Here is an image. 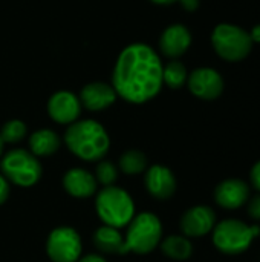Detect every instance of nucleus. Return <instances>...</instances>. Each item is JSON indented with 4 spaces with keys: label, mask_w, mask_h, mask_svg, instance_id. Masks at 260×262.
Returning <instances> with one entry per match:
<instances>
[{
    "label": "nucleus",
    "mask_w": 260,
    "mask_h": 262,
    "mask_svg": "<svg viewBox=\"0 0 260 262\" xmlns=\"http://www.w3.org/2000/svg\"><path fill=\"white\" fill-rule=\"evenodd\" d=\"M250 180L253 183V187L260 192V160L253 166V169L250 172Z\"/></svg>",
    "instance_id": "obj_26"
},
{
    "label": "nucleus",
    "mask_w": 260,
    "mask_h": 262,
    "mask_svg": "<svg viewBox=\"0 0 260 262\" xmlns=\"http://www.w3.org/2000/svg\"><path fill=\"white\" fill-rule=\"evenodd\" d=\"M215 52L228 63L245 60L253 51V41L248 31L233 23H219L210 35Z\"/></svg>",
    "instance_id": "obj_5"
},
{
    "label": "nucleus",
    "mask_w": 260,
    "mask_h": 262,
    "mask_svg": "<svg viewBox=\"0 0 260 262\" xmlns=\"http://www.w3.org/2000/svg\"><path fill=\"white\" fill-rule=\"evenodd\" d=\"M149 167V161L144 152L138 150V149H129L126 150L120 160H118V169L120 172H123L124 175L133 177V175H139L143 172H146Z\"/></svg>",
    "instance_id": "obj_20"
},
{
    "label": "nucleus",
    "mask_w": 260,
    "mask_h": 262,
    "mask_svg": "<svg viewBox=\"0 0 260 262\" xmlns=\"http://www.w3.org/2000/svg\"><path fill=\"white\" fill-rule=\"evenodd\" d=\"M3 147H5V143H3V140L0 137V158H2V154H3Z\"/></svg>",
    "instance_id": "obj_31"
},
{
    "label": "nucleus",
    "mask_w": 260,
    "mask_h": 262,
    "mask_svg": "<svg viewBox=\"0 0 260 262\" xmlns=\"http://www.w3.org/2000/svg\"><path fill=\"white\" fill-rule=\"evenodd\" d=\"M260 235V226H248L239 220H224L216 223L211 239L215 247L225 255H241L250 249Z\"/></svg>",
    "instance_id": "obj_6"
},
{
    "label": "nucleus",
    "mask_w": 260,
    "mask_h": 262,
    "mask_svg": "<svg viewBox=\"0 0 260 262\" xmlns=\"http://www.w3.org/2000/svg\"><path fill=\"white\" fill-rule=\"evenodd\" d=\"M93 177H95L97 183L101 184L103 187L115 186V183L118 181V177H120V169H118V166L113 164L112 161L100 160V161L97 163Z\"/></svg>",
    "instance_id": "obj_23"
},
{
    "label": "nucleus",
    "mask_w": 260,
    "mask_h": 262,
    "mask_svg": "<svg viewBox=\"0 0 260 262\" xmlns=\"http://www.w3.org/2000/svg\"><path fill=\"white\" fill-rule=\"evenodd\" d=\"M187 88L196 98L204 101H213L222 95L225 83L222 75L215 68L202 66L188 72Z\"/></svg>",
    "instance_id": "obj_9"
},
{
    "label": "nucleus",
    "mask_w": 260,
    "mask_h": 262,
    "mask_svg": "<svg viewBox=\"0 0 260 262\" xmlns=\"http://www.w3.org/2000/svg\"><path fill=\"white\" fill-rule=\"evenodd\" d=\"M28 135V126L21 120L12 118L8 120L2 127H0V137L5 144H17L21 143Z\"/></svg>",
    "instance_id": "obj_22"
},
{
    "label": "nucleus",
    "mask_w": 260,
    "mask_h": 262,
    "mask_svg": "<svg viewBox=\"0 0 260 262\" xmlns=\"http://www.w3.org/2000/svg\"><path fill=\"white\" fill-rule=\"evenodd\" d=\"M77 262H107L104 256H101L100 253H89L86 256H81Z\"/></svg>",
    "instance_id": "obj_28"
},
{
    "label": "nucleus",
    "mask_w": 260,
    "mask_h": 262,
    "mask_svg": "<svg viewBox=\"0 0 260 262\" xmlns=\"http://www.w3.org/2000/svg\"><path fill=\"white\" fill-rule=\"evenodd\" d=\"M83 253L80 233L67 226L55 227L46 239V255L52 262H77Z\"/></svg>",
    "instance_id": "obj_8"
},
{
    "label": "nucleus",
    "mask_w": 260,
    "mask_h": 262,
    "mask_svg": "<svg viewBox=\"0 0 260 262\" xmlns=\"http://www.w3.org/2000/svg\"><path fill=\"white\" fill-rule=\"evenodd\" d=\"M162 68L159 54L150 45L130 43L116 57L110 84L118 98L130 104H144L161 92Z\"/></svg>",
    "instance_id": "obj_1"
},
{
    "label": "nucleus",
    "mask_w": 260,
    "mask_h": 262,
    "mask_svg": "<svg viewBox=\"0 0 260 262\" xmlns=\"http://www.w3.org/2000/svg\"><path fill=\"white\" fill-rule=\"evenodd\" d=\"M192 41V32L187 26L181 23H172L161 32L158 46L159 52L164 57L170 60H178L190 49Z\"/></svg>",
    "instance_id": "obj_12"
},
{
    "label": "nucleus",
    "mask_w": 260,
    "mask_h": 262,
    "mask_svg": "<svg viewBox=\"0 0 260 262\" xmlns=\"http://www.w3.org/2000/svg\"><path fill=\"white\" fill-rule=\"evenodd\" d=\"M48 115L51 117L52 121L57 124H64L69 126L80 120L83 106L80 101V97L74 94L72 91H57L54 92L46 104Z\"/></svg>",
    "instance_id": "obj_10"
},
{
    "label": "nucleus",
    "mask_w": 260,
    "mask_h": 262,
    "mask_svg": "<svg viewBox=\"0 0 260 262\" xmlns=\"http://www.w3.org/2000/svg\"><path fill=\"white\" fill-rule=\"evenodd\" d=\"M178 3H181V6H182L187 12H195V11L199 8V5H201L199 0H179Z\"/></svg>",
    "instance_id": "obj_27"
},
{
    "label": "nucleus",
    "mask_w": 260,
    "mask_h": 262,
    "mask_svg": "<svg viewBox=\"0 0 260 262\" xmlns=\"http://www.w3.org/2000/svg\"><path fill=\"white\" fill-rule=\"evenodd\" d=\"M93 246L104 255H126L124 253V235L120 229L110 226H101L93 233Z\"/></svg>",
    "instance_id": "obj_18"
},
{
    "label": "nucleus",
    "mask_w": 260,
    "mask_h": 262,
    "mask_svg": "<svg viewBox=\"0 0 260 262\" xmlns=\"http://www.w3.org/2000/svg\"><path fill=\"white\" fill-rule=\"evenodd\" d=\"M248 34H250V38L253 43H260V23L254 25L251 28V31H248Z\"/></svg>",
    "instance_id": "obj_29"
},
{
    "label": "nucleus",
    "mask_w": 260,
    "mask_h": 262,
    "mask_svg": "<svg viewBox=\"0 0 260 262\" xmlns=\"http://www.w3.org/2000/svg\"><path fill=\"white\" fill-rule=\"evenodd\" d=\"M0 173L17 187H32L35 186L43 169L35 155L26 149H12L0 158Z\"/></svg>",
    "instance_id": "obj_7"
},
{
    "label": "nucleus",
    "mask_w": 260,
    "mask_h": 262,
    "mask_svg": "<svg viewBox=\"0 0 260 262\" xmlns=\"http://www.w3.org/2000/svg\"><path fill=\"white\" fill-rule=\"evenodd\" d=\"M63 189L77 200H86L98 192V183L92 172L83 167H72L63 175Z\"/></svg>",
    "instance_id": "obj_16"
},
{
    "label": "nucleus",
    "mask_w": 260,
    "mask_h": 262,
    "mask_svg": "<svg viewBox=\"0 0 260 262\" xmlns=\"http://www.w3.org/2000/svg\"><path fill=\"white\" fill-rule=\"evenodd\" d=\"M161 252L173 261H187L193 255V244L184 235H170L159 244Z\"/></svg>",
    "instance_id": "obj_19"
},
{
    "label": "nucleus",
    "mask_w": 260,
    "mask_h": 262,
    "mask_svg": "<svg viewBox=\"0 0 260 262\" xmlns=\"http://www.w3.org/2000/svg\"><path fill=\"white\" fill-rule=\"evenodd\" d=\"M63 141L74 157L86 163H98L110 149L107 130L100 121L92 118L77 120L69 124Z\"/></svg>",
    "instance_id": "obj_2"
},
{
    "label": "nucleus",
    "mask_w": 260,
    "mask_h": 262,
    "mask_svg": "<svg viewBox=\"0 0 260 262\" xmlns=\"http://www.w3.org/2000/svg\"><path fill=\"white\" fill-rule=\"evenodd\" d=\"M250 200V186L239 178L221 181L215 189V201L227 210H236L245 206Z\"/></svg>",
    "instance_id": "obj_14"
},
{
    "label": "nucleus",
    "mask_w": 260,
    "mask_h": 262,
    "mask_svg": "<svg viewBox=\"0 0 260 262\" xmlns=\"http://www.w3.org/2000/svg\"><path fill=\"white\" fill-rule=\"evenodd\" d=\"M155 5H159V6H169V5H173V3H178L179 0H149Z\"/></svg>",
    "instance_id": "obj_30"
},
{
    "label": "nucleus",
    "mask_w": 260,
    "mask_h": 262,
    "mask_svg": "<svg viewBox=\"0 0 260 262\" xmlns=\"http://www.w3.org/2000/svg\"><path fill=\"white\" fill-rule=\"evenodd\" d=\"M162 241V223L152 212H141L126 227L124 253L149 255Z\"/></svg>",
    "instance_id": "obj_4"
},
{
    "label": "nucleus",
    "mask_w": 260,
    "mask_h": 262,
    "mask_svg": "<svg viewBox=\"0 0 260 262\" xmlns=\"http://www.w3.org/2000/svg\"><path fill=\"white\" fill-rule=\"evenodd\" d=\"M248 216L254 221H260V195L248 200Z\"/></svg>",
    "instance_id": "obj_24"
},
{
    "label": "nucleus",
    "mask_w": 260,
    "mask_h": 262,
    "mask_svg": "<svg viewBox=\"0 0 260 262\" xmlns=\"http://www.w3.org/2000/svg\"><path fill=\"white\" fill-rule=\"evenodd\" d=\"M176 186V177L167 166L153 164L147 167L144 173V187L152 198L167 201L175 195Z\"/></svg>",
    "instance_id": "obj_11"
},
{
    "label": "nucleus",
    "mask_w": 260,
    "mask_h": 262,
    "mask_svg": "<svg viewBox=\"0 0 260 262\" xmlns=\"http://www.w3.org/2000/svg\"><path fill=\"white\" fill-rule=\"evenodd\" d=\"M188 71L181 60H170L162 68V83L170 89H181L187 84Z\"/></svg>",
    "instance_id": "obj_21"
},
{
    "label": "nucleus",
    "mask_w": 260,
    "mask_h": 262,
    "mask_svg": "<svg viewBox=\"0 0 260 262\" xmlns=\"http://www.w3.org/2000/svg\"><path fill=\"white\" fill-rule=\"evenodd\" d=\"M216 213L208 206H195L181 218V232L187 238H201L213 232Z\"/></svg>",
    "instance_id": "obj_13"
},
{
    "label": "nucleus",
    "mask_w": 260,
    "mask_h": 262,
    "mask_svg": "<svg viewBox=\"0 0 260 262\" xmlns=\"http://www.w3.org/2000/svg\"><path fill=\"white\" fill-rule=\"evenodd\" d=\"M95 212L104 226L120 230L127 227L136 215L133 198L118 186L103 187L95 193Z\"/></svg>",
    "instance_id": "obj_3"
},
{
    "label": "nucleus",
    "mask_w": 260,
    "mask_h": 262,
    "mask_svg": "<svg viewBox=\"0 0 260 262\" xmlns=\"http://www.w3.org/2000/svg\"><path fill=\"white\" fill-rule=\"evenodd\" d=\"M29 152L37 158L51 157L57 154L61 147L60 135L52 129H38L29 135Z\"/></svg>",
    "instance_id": "obj_17"
},
{
    "label": "nucleus",
    "mask_w": 260,
    "mask_h": 262,
    "mask_svg": "<svg viewBox=\"0 0 260 262\" xmlns=\"http://www.w3.org/2000/svg\"><path fill=\"white\" fill-rule=\"evenodd\" d=\"M9 193H11V184L9 181L0 173V206L5 204L9 198Z\"/></svg>",
    "instance_id": "obj_25"
},
{
    "label": "nucleus",
    "mask_w": 260,
    "mask_h": 262,
    "mask_svg": "<svg viewBox=\"0 0 260 262\" xmlns=\"http://www.w3.org/2000/svg\"><path fill=\"white\" fill-rule=\"evenodd\" d=\"M81 106L90 112H100L109 109L118 100V95L112 84L104 81H90L83 86L80 92Z\"/></svg>",
    "instance_id": "obj_15"
}]
</instances>
